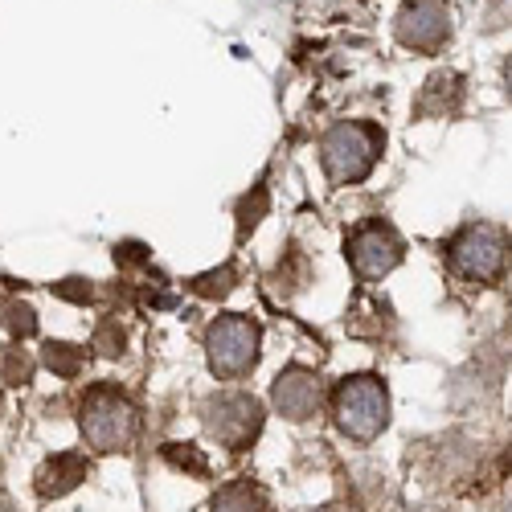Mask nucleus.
<instances>
[{"label": "nucleus", "mask_w": 512, "mask_h": 512, "mask_svg": "<svg viewBox=\"0 0 512 512\" xmlns=\"http://www.w3.org/2000/svg\"><path fill=\"white\" fill-rule=\"evenodd\" d=\"M381 148H386V136H381L373 123H336L320 144L324 173L336 185H357L373 173Z\"/></svg>", "instance_id": "3"}, {"label": "nucleus", "mask_w": 512, "mask_h": 512, "mask_svg": "<svg viewBox=\"0 0 512 512\" xmlns=\"http://www.w3.org/2000/svg\"><path fill=\"white\" fill-rule=\"evenodd\" d=\"M259 324L246 320V316H218L205 332V353H209V369L226 377V381H238L246 377L254 365H259Z\"/></svg>", "instance_id": "4"}, {"label": "nucleus", "mask_w": 512, "mask_h": 512, "mask_svg": "<svg viewBox=\"0 0 512 512\" xmlns=\"http://www.w3.org/2000/svg\"><path fill=\"white\" fill-rule=\"evenodd\" d=\"M160 455H164L168 467H177V472H189L197 480H209V459H205L201 447H193V443H164Z\"/></svg>", "instance_id": "11"}, {"label": "nucleus", "mask_w": 512, "mask_h": 512, "mask_svg": "<svg viewBox=\"0 0 512 512\" xmlns=\"http://www.w3.org/2000/svg\"><path fill=\"white\" fill-rule=\"evenodd\" d=\"M78 426L95 451H127L136 439V406L115 386H91L78 406Z\"/></svg>", "instance_id": "2"}, {"label": "nucleus", "mask_w": 512, "mask_h": 512, "mask_svg": "<svg viewBox=\"0 0 512 512\" xmlns=\"http://www.w3.org/2000/svg\"><path fill=\"white\" fill-rule=\"evenodd\" d=\"M87 476H91V459L87 455H82V451H58L54 459H46L37 467L33 488H37L41 500H58V496L74 492Z\"/></svg>", "instance_id": "9"}, {"label": "nucleus", "mask_w": 512, "mask_h": 512, "mask_svg": "<svg viewBox=\"0 0 512 512\" xmlns=\"http://www.w3.org/2000/svg\"><path fill=\"white\" fill-rule=\"evenodd\" d=\"M0 381H9V386H29L33 381V357L25 349H0Z\"/></svg>", "instance_id": "13"}, {"label": "nucleus", "mask_w": 512, "mask_h": 512, "mask_svg": "<svg viewBox=\"0 0 512 512\" xmlns=\"http://www.w3.org/2000/svg\"><path fill=\"white\" fill-rule=\"evenodd\" d=\"M271 402L283 418L291 422H308L320 402H324V386H320V373L304 369V365H291L287 373L275 377V386H271Z\"/></svg>", "instance_id": "8"}, {"label": "nucleus", "mask_w": 512, "mask_h": 512, "mask_svg": "<svg viewBox=\"0 0 512 512\" xmlns=\"http://www.w3.org/2000/svg\"><path fill=\"white\" fill-rule=\"evenodd\" d=\"M345 254H349V263L361 279H381L402 263V238L386 222H365L349 234Z\"/></svg>", "instance_id": "7"}, {"label": "nucleus", "mask_w": 512, "mask_h": 512, "mask_svg": "<svg viewBox=\"0 0 512 512\" xmlns=\"http://www.w3.org/2000/svg\"><path fill=\"white\" fill-rule=\"evenodd\" d=\"M148 259V250L140 246V242H123V246H115V263H123V267H136V263H144Z\"/></svg>", "instance_id": "19"}, {"label": "nucleus", "mask_w": 512, "mask_h": 512, "mask_svg": "<svg viewBox=\"0 0 512 512\" xmlns=\"http://www.w3.org/2000/svg\"><path fill=\"white\" fill-rule=\"evenodd\" d=\"M0 324H5L13 336H33L37 332V312L21 300H0Z\"/></svg>", "instance_id": "14"}, {"label": "nucleus", "mask_w": 512, "mask_h": 512, "mask_svg": "<svg viewBox=\"0 0 512 512\" xmlns=\"http://www.w3.org/2000/svg\"><path fill=\"white\" fill-rule=\"evenodd\" d=\"M41 361H46V369H54L58 377H78L82 365H87V353H82L78 345H66V340H50Z\"/></svg>", "instance_id": "12"}, {"label": "nucleus", "mask_w": 512, "mask_h": 512, "mask_svg": "<svg viewBox=\"0 0 512 512\" xmlns=\"http://www.w3.org/2000/svg\"><path fill=\"white\" fill-rule=\"evenodd\" d=\"M201 422L209 439H218L226 451H246L263 431V406L250 394H213L201 406Z\"/></svg>", "instance_id": "5"}, {"label": "nucleus", "mask_w": 512, "mask_h": 512, "mask_svg": "<svg viewBox=\"0 0 512 512\" xmlns=\"http://www.w3.org/2000/svg\"><path fill=\"white\" fill-rule=\"evenodd\" d=\"M54 295H62V300H70V304H91L95 287L87 279H62V283H54Z\"/></svg>", "instance_id": "18"}, {"label": "nucleus", "mask_w": 512, "mask_h": 512, "mask_svg": "<svg viewBox=\"0 0 512 512\" xmlns=\"http://www.w3.org/2000/svg\"><path fill=\"white\" fill-rule=\"evenodd\" d=\"M189 287H193L197 295H209V300H213V295H218V300H222V295H230V287H234V267L226 263V267L209 271V275H197Z\"/></svg>", "instance_id": "16"}, {"label": "nucleus", "mask_w": 512, "mask_h": 512, "mask_svg": "<svg viewBox=\"0 0 512 512\" xmlns=\"http://www.w3.org/2000/svg\"><path fill=\"white\" fill-rule=\"evenodd\" d=\"M451 263L459 275L467 279H480V283H492L500 279L504 263H508V242L500 230L492 226H467L459 230V238L451 242Z\"/></svg>", "instance_id": "6"}, {"label": "nucleus", "mask_w": 512, "mask_h": 512, "mask_svg": "<svg viewBox=\"0 0 512 512\" xmlns=\"http://www.w3.org/2000/svg\"><path fill=\"white\" fill-rule=\"evenodd\" d=\"M500 476H504V480L512 476V443H508V447H504V455H500Z\"/></svg>", "instance_id": "20"}, {"label": "nucleus", "mask_w": 512, "mask_h": 512, "mask_svg": "<svg viewBox=\"0 0 512 512\" xmlns=\"http://www.w3.org/2000/svg\"><path fill=\"white\" fill-rule=\"evenodd\" d=\"M263 213H267V189L254 185V193H246V197L238 201V234L246 238L254 226L263 222Z\"/></svg>", "instance_id": "15"}, {"label": "nucleus", "mask_w": 512, "mask_h": 512, "mask_svg": "<svg viewBox=\"0 0 512 512\" xmlns=\"http://www.w3.org/2000/svg\"><path fill=\"white\" fill-rule=\"evenodd\" d=\"M332 414L340 435H349L353 443H373L390 426V390L386 381L373 373L345 377L332 390Z\"/></svg>", "instance_id": "1"}, {"label": "nucleus", "mask_w": 512, "mask_h": 512, "mask_svg": "<svg viewBox=\"0 0 512 512\" xmlns=\"http://www.w3.org/2000/svg\"><path fill=\"white\" fill-rule=\"evenodd\" d=\"M123 345H127V336H123L119 320H99V328H95V349H103V357H119Z\"/></svg>", "instance_id": "17"}, {"label": "nucleus", "mask_w": 512, "mask_h": 512, "mask_svg": "<svg viewBox=\"0 0 512 512\" xmlns=\"http://www.w3.org/2000/svg\"><path fill=\"white\" fill-rule=\"evenodd\" d=\"M209 512H271V500L259 484H250V480H234L226 484L218 496H213Z\"/></svg>", "instance_id": "10"}]
</instances>
